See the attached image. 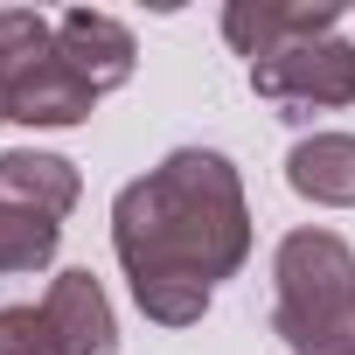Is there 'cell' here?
<instances>
[{"instance_id":"obj_13","label":"cell","mask_w":355,"mask_h":355,"mask_svg":"<svg viewBox=\"0 0 355 355\" xmlns=\"http://www.w3.org/2000/svg\"><path fill=\"white\" fill-rule=\"evenodd\" d=\"M279 341L293 355H355V313L327 320V327H279Z\"/></svg>"},{"instance_id":"obj_4","label":"cell","mask_w":355,"mask_h":355,"mask_svg":"<svg viewBox=\"0 0 355 355\" xmlns=\"http://www.w3.org/2000/svg\"><path fill=\"white\" fill-rule=\"evenodd\" d=\"M334 21H341V0H230L223 8V35L251 63H265L293 42L334 35Z\"/></svg>"},{"instance_id":"obj_8","label":"cell","mask_w":355,"mask_h":355,"mask_svg":"<svg viewBox=\"0 0 355 355\" xmlns=\"http://www.w3.org/2000/svg\"><path fill=\"white\" fill-rule=\"evenodd\" d=\"M286 189L320 209H355V132H313L286 153Z\"/></svg>"},{"instance_id":"obj_3","label":"cell","mask_w":355,"mask_h":355,"mask_svg":"<svg viewBox=\"0 0 355 355\" xmlns=\"http://www.w3.org/2000/svg\"><path fill=\"white\" fill-rule=\"evenodd\" d=\"M251 91L272 105H313V112H341L355 105V49L341 35H313L293 42L265 63H251Z\"/></svg>"},{"instance_id":"obj_2","label":"cell","mask_w":355,"mask_h":355,"mask_svg":"<svg viewBox=\"0 0 355 355\" xmlns=\"http://www.w3.org/2000/svg\"><path fill=\"white\" fill-rule=\"evenodd\" d=\"M279 313L272 327H327L355 313V251L334 230H293L272 258Z\"/></svg>"},{"instance_id":"obj_1","label":"cell","mask_w":355,"mask_h":355,"mask_svg":"<svg viewBox=\"0 0 355 355\" xmlns=\"http://www.w3.org/2000/svg\"><path fill=\"white\" fill-rule=\"evenodd\" d=\"M112 251L146 320L196 327L209 313L216 279H230L251 258V202H244L237 167L209 146L167 153L153 174L119 189Z\"/></svg>"},{"instance_id":"obj_7","label":"cell","mask_w":355,"mask_h":355,"mask_svg":"<svg viewBox=\"0 0 355 355\" xmlns=\"http://www.w3.org/2000/svg\"><path fill=\"white\" fill-rule=\"evenodd\" d=\"M77 196H84V182L63 153H35V146L0 153V209H28V216L63 223L77 209Z\"/></svg>"},{"instance_id":"obj_5","label":"cell","mask_w":355,"mask_h":355,"mask_svg":"<svg viewBox=\"0 0 355 355\" xmlns=\"http://www.w3.org/2000/svg\"><path fill=\"white\" fill-rule=\"evenodd\" d=\"M56 56L105 98V91H119L125 77H132V63H139V49H132V28H119L112 15H98V8H70L63 21H56Z\"/></svg>"},{"instance_id":"obj_11","label":"cell","mask_w":355,"mask_h":355,"mask_svg":"<svg viewBox=\"0 0 355 355\" xmlns=\"http://www.w3.org/2000/svg\"><path fill=\"white\" fill-rule=\"evenodd\" d=\"M63 244V223L49 216H28V209H0V272H42Z\"/></svg>"},{"instance_id":"obj_6","label":"cell","mask_w":355,"mask_h":355,"mask_svg":"<svg viewBox=\"0 0 355 355\" xmlns=\"http://www.w3.org/2000/svg\"><path fill=\"white\" fill-rule=\"evenodd\" d=\"M63 355H119V320H112V300L105 286L77 265V272H56L49 279V300H42Z\"/></svg>"},{"instance_id":"obj_14","label":"cell","mask_w":355,"mask_h":355,"mask_svg":"<svg viewBox=\"0 0 355 355\" xmlns=\"http://www.w3.org/2000/svg\"><path fill=\"white\" fill-rule=\"evenodd\" d=\"M0 119H8V98H0Z\"/></svg>"},{"instance_id":"obj_10","label":"cell","mask_w":355,"mask_h":355,"mask_svg":"<svg viewBox=\"0 0 355 355\" xmlns=\"http://www.w3.org/2000/svg\"><path fill=\"white\" fill-rule=\"evenodd\" d=\"M56 56V21H42L35 8H0V98L21 77H35Z\"/></svg>"},{"instance_id":"obj_9","label":"cell","mask_w":355,"mask_h":355,"mask_svg":"<svg viewBox=\"0 0 355 355\" xmlns=\"http://www.w3.org/2000/svg\"><path fill=\"white\" fill-rule=\"evenodd\" d=\"M91 105H98V91H91L63 56H49L35 77H21V84L8 91V119H21V125H84Z\"/></svg>"},{"instance_id":"obj_12","label":"cell","mask_w":355,"mask_h":355,"mask_svg":"<svg viewBox=\"0 0 355 355\" xmlns=\"http://www.w3.org/2000/svg\"><path fill=\"white\" fill-rule=\"evenodd\" d=\"M0 355H63L42 306H0Z\"/></svg>"}]
</instances>
